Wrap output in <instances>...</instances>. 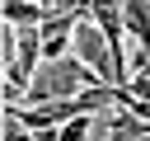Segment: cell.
I'll return each mask as SVG.
<instances>
[{
    "mask_svg": "<svg viewBox=\"0 0 150 141\" xmlns=\"http://www.w3.org/2000/svg\"><path fill=\"white\" fill-rule=\"evenodd\" d=\"M75 56L84 61V66H94L108 85H117V61H112V38L103 33V24L94 19V14H84L80 24H75Z\"/></svg>",
    "mask_w": 150,
    "mask_h": 141,
    "instance_id": "cell-1",
    "label": "cell"
},
{
    "mask_svg": "<svg viewBox=\"0 0 150 141\" xmlns=\"http://www.w3.org/2000/svg\"><path fill=\"white\" fill-rule=\"evenodd\" d=\"M0 141H33V127L14 113H5V127H0Z\"/></svg>",
    "mask_w": 150,
    "mask_h": 141,
    "instance_id": "cell-5",
    "label": "cell"
},
{
    "mask_svg": "<svg viewBox=\"0 0 150 141\" xmlns=\"http://www.w3.org/2000/svg\"><path fill=\"white\" fill-rule=\"evenodd\" d=\"M33 141H61V127H38Z\"/></svg>",
    "mask_w": 150,
    "mask_h": 141,
    "instance_id": "cell-7",
    "label": "cell"
},
{
    "mask_svg": "<svg viewBox=\"0 0 150 141\" xmlns=\"http://www.w3.org/2000/svg\"><path fill=\"white\" fill-rule=\"evenodd\" d=\"M127 94H136V99H150V66H141V70L127 80Z\"/></svg>",
    "mask_w": 150,
    "mask_h": 141,
    "instance_id": "cell-6",
    "label": "cell"
},
{
    "mask_svg": "<svg viewBox=\"0 0 150 141\" xmlns=\"http://www.w3.org/2000/svg\"><path fill=\"white\" fill-rule=\"evenodd\" d=\"M94 122H98V113H75V118H66V122H61V141H89Z\"/></svg>",
    "mask_w": 150,
    "mask_h": 141,
    "instance_id": "cell-4",
    "label": "cell"
},
{
    "mask_svg": "<svg viewBox=\"0 0 150 141\" xmlns=\"http://www.w3.org/2000/svg\"><path fill=\"white\" fill-rule=\"evenodd\" d=\"M122 24H127V38L150 52V0H122Z\"/></svg>",
    "mask_w": 150,
    "mask_h": 141,
    "instance_id": "cell-2",
    "label": "cell"
},
{
    "mask_svg": "<svg viewBox=\"0 0 150 141\" xmlns=\"http://www.w3.org/2000/svg\"><path fill=\"white\" fill-rule=\"evenodd\" d=\"M0 14H5L9 24H19V28H42V19H47L52 9H47L42 0H5Z\"/></svg>",
    "mask_w": 150,
    "mask_h": 141,
    "instance_id": "cell-3",
    "label": "cell"
}]
</instances>
